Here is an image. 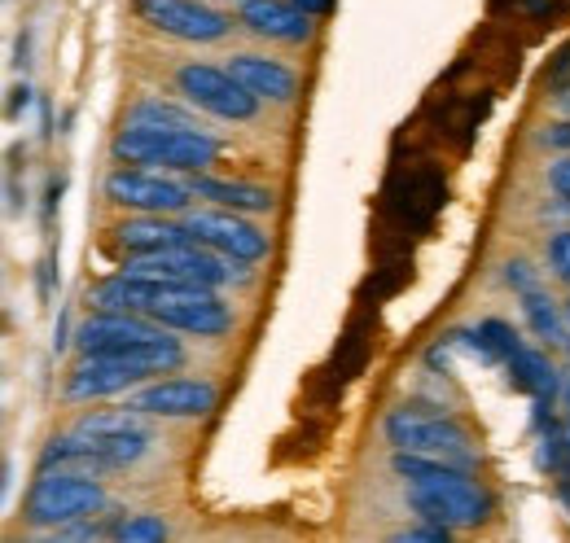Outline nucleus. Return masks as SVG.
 Segmentation results:
<instances>
[{
    "instance_id": "obj_11",
    "label": "nucleus",
    "mask_w": 570,
    "mask_h": 543,
    "mask_svg": "<svg viewBox=\"0 0 570 543\" xmlns=\"http://www.w3.org/2000/svg\"><path fill=\"white\" fill-rule=\"evenodd\" d=\"M167 325L141 320V312H97L75 329V346L83 355H119V351H141Z\"/></svg>"
},
{
    "instance_id": "obj_13",
    "label": "nucleus",
    "mask_w": 570,
    "mask_h": 543,
    "mask_svg": "<svg viewBox=\"0 0 570 543\" xmlns=\"http://www.w3.org/2000/svg\"><path fill=\"white\" fill-rule=\"evenodd\" d=\"M128 407H137L145 416H171V421H185V416H207L215 407V386L212 382H194V377H171V382H154L137 391Z\"/></svg>"
},
{
    "instance_id": "obj_34",
    "label": "nucleus",
    "mask_w": 570,
    "mask_h": 543,
    "mask_svg": "<svg viewBox=\"0 0 570 543\" xmlns=\"http://www.w3.org/2000/svg\"><path fill=\"white\" fill-rule=\"evenodd\" d=\"M562 477H570V465H567V474H562Z\"/></svg>"
},
{
    "instance_id": "obj_4",
    "label": "nucleus",
    "mask_w": 570,
    "mask_h": 543,
    "mask_svg": "<svg viewBox=\"0 0 570 543\" xmlns=\"http://www.w3.org/2000/svg\"><path fill=\"white\" fill-rule=\"evenodd\" d=\"M115 162H145V167H176L203 171L219 158V140L203 128H124L110 145Z\"/></svg>"
},
{
    "instance_id": "obj_31",
    "label": "nucleus",
    "mask_w": 570,
    "mask_h": 543,
    "mask_svg": "<svg viewBox=\"0 0 570 543\" xmlns=\"http://www.w3.org/2000/svg\"><path fill=\"white\" fill-rule=\"evenodd\" d=\"M553 101H558V110H567L570 115V79L567 83H558V97H553Z\"/></svg>"
},
{
    "instance_id": "obj_1",
    "label": "nucleus",
    "mask_w": 570,
    "mask_h": 543,
    "mask_svg": "<svg viewBox=\"0 0 570 543\" xmlns=\"http://www.w3.org/2000/svg\"><path fill=\"white\" fill-rule=\"evenodd\" d=\"M391 470L409 482V509L422 522L465 531V526H483L488 513H492V495L461 465L434 461L422 452H395Z\"/></svg>"
},
{
    "instance_id": "obj_6",
    "label": "nucleus",
    "mask_w": 570,
    "mask_h": 543,
    "mask_svg": "<svg viewBox=\"0 0 570 543\" xmlns=\"http://www.w3.org/2000/svg\"><path fill=\"white\" fill-rule=\"evenodd\" d=\"M176 88L185 92V101H194L198 110H207L215 119H233L246 124L259 115V97L224 67H207V62H189L176 70Z\"/></svg>"
},
{
    "instance_id": "obj_30",
    "label": "nucleus",
    "mask_w": 570,
    "mask_h": 543,
    "mask_svg": "<svg viewBox=\"0 0 570 543\" xmlns=\"http://www.w3.org/2000/svg\"><path fill=\"white\" fill-rule=\"evenodd\" d=\"M27 101H31V88L22 83V88H18V97H13V106H9V115H18V110H27Z\"/></svg>"
},
{
    "instance_id": "obj_7",
    "label": "nucleus",
    "mask_w": 570,
    "mask_h": 543,
    "mask_svg": "<svg viewBox=\"0 0 570 543\" xmlns=\"http://www.w3.org/2000/svg\"><path fill=\"white\" fill-rule=\"evenodd\" d=\"M124 272L163 276V280H185V285L215 289V285L233 280V259L212 250V246H203V241H185V246H167V250H154V255H132Z\"/></svg>"
},
{
    "instance_id": "obj_27",
    "label": "nucleus",
    "mask_w": 570,
    "mask_h": 543,
    "mask_svg": "<svg viewBox=\"0 0 570 543\" xmlns=\"http://www.w3.org/2000/svg\"><path fill=\"white\" fill-rule=\"evenodd\" d=\"M448 535H452V526H434V522L422 526V531H400V540L404 543H443Z\"/></svg>"
},
{
    "instance_id": "obj_12",
    "label": "nucleus",
    "mask_w": 570,
    "mask_h": 543,
    "mask_svg": "<svg viewBox=\"0 0 570 543\" xmlns=\"http://www.w3.org/2000/svg\"><path fill=\"white\" fill-rule=\"evenodd\" d=\"M106 198L119 206H132L141 215H171V210H185L194 194H189V185L163 180V176L141 171V167H119L106 180Z\"/></svg>"
},
{
    "instance_id": "obj_28",
    "label": "nucleus",
    "mask_w": 570,
    "mask_h": 543,
    "mask_svg": "<svg viewBox=\"0 0 570 543\" xmlns=\"http://www.w3.org/2000/svg\"><path fill=\"white\" fill-rule=\"evenodd\" d=\"M544 145L567 149V154H570V119H567V124H558V128H549V132H544Z\"/></svg>"
},
{
    "instance_id": "obj_23",
    "label": "nucleus",
    "mask_w": 570,
    "mask_h": 543,
    "mask_svg": "<svg viewBox=\"0 0 570 543\" xmlns=\"http://www.w3.org/2000/svg\"><path fill=\"white\" fill-rule=\"evenodd\" d=\"M479 338L488 342V351H492L497 359H509V355L522 346V342L513 338V329H509L504 320H483V325H479Z\"/></svg>"
},
{
    "instance_id": "obj_29",
    "label": "nucleus",
    "mask_w": 570,
    "mask_h": 543,
    "mask_svg": "<svg viewBox=\"0 0 570 543\" xmlns=\"http://www.w3.org/2000/svg\"><path fill=\"white\" fill-rule=\"evenodd\" d=\"M303 13H312V18H321V13H330L334 9V0H294Z\"/></svg>"
},
{
    "instance_id": "obj_20",
    "label": "nucleus",
    "mask_w": 570,
    "mask_h": 543,
    "mask_svg": "<svg viewBox=\"0 0 570 543\" xmlns=\"http://www.w3.org/2000/svg\"><path fill=\"white\" fill-rule=\"evenodd\" d=\"M124 128H203L185 106L176 101H163V97H145L128 110Z\"/></svg>"
},
{
    "instance_id": "obj_26",
    "label": "nucleus",
    "mask_w": 570,
    "mask_h": 543,
    "mask_svg": "<svg viewBox=\"0 0 570 543\" xmlns=\"http://www.w3.org/2000/svg\"><path fill=\"white\" fill-rule=\"evenodd\" d=\"M504 280L518 289V294H527V289H535V276H531V268L522 264V259H513V264H504Z\"/></svg>"
},
{
    "instance_id": "obj_25",
    "label": "nucleus",
    "mask_w": 570,
    "mask_h": 543,
    "mask_svg": "<svg viewBox=\"0 0 570 543\" xmlns=\"http://www.w3.org/2000/svg\"><path fill=\"white\" fill-rule=\"evenodd\" d=\"M549 189L570 206V154L567 158H558L553 167H549Z\"/></svg>"
},
{
    "instance_id": "obj_22",
    "label": "nucleus",
    "mask_w": 570,
    "mask_h": 543,
    "mask_svg": "<svg viewBox=\"0 0 570 543\" xmlns=\"http://www.w3.org/2000/svg\"><path fill=\"white\" fill-rule=\"evenodd\" d=\"M115 540L158 543V540H167V522H163V517H154V513H137V517H128V522H119V526H115Z\"/></svg>"
},
{
    "instance_id": "obj_17",
    "label": "nucleus",
    "mask_w": 570,
    "mask_h": 543,
    "mask_svg": "<svg viewBox=\"0 0 570 543\" xmlns=\"http://www.w3.org/2000/svg\"><path fill=\"white\" fill-rule=\"evenodd\" d=\"M189 194H194V198H207V203H215V206H228V210H242V215H255V210H273V206H277L273 189H264V185L215 180V176H194V180H189Z\"/></svg>"
},
{
    "instance_id": "obj_21",
    "label": "nucleus",
    "mask_w": 570,
    "mask_h": 543,
    "mask_svg": "<svg viewBox=\"0 0 570 543\" xmlns=\"http://www.w3.org/2000/svg\"><path fill=\"white\" fill-rule=\"evenodd\" d=\"M522 316H527V325H531V334H535V338L567 342V312H558L549 294L527 289V294H522Z\"/></svg>"
},
{
    "instance_id": "obj_18",
    "label": "nucleus",
    "mask_w": 570,
    "mask_h": 543,
    "mask_svg": "<svg viewBox=\"0 0 570 543\" xmlns=\"http://www.w3.org/2000/svg\"><path fill=\"white\" fill-rule=\"evenodd\" d=\"M119 233V246L128 255H154V250H167V246H185L194 241L189 224H167L163 215H141V219H128L115 228Z\"/></svg>"
},
{
    "instance_id": "obj_2",
    "label": "nucleus",
    "mask_w": 570,
    "mask_h": 543,
    "mask_svg": "<svg viewBox=\"0 0 570 543\" xmlns=\"http://www.w3.org/2000/svg\"><path fill=\"white\" fill-rule=\"evenodd\" d=\"M185 364L180 342L167 338V329L154 342H145L141 351H119V355H83L67 377V399H106L119 391L141 386L154 373H176Z\"/></svg>"
},
{
    "instance_id": "obj_15",
    "label": "nucleus",
    "mask_w": 570,
    "mask_h": 543,
    "mask_svg": "<svg viewBox=\"0 0 570 543\" xmlns=\"http://www.w3.org/2000/svg\"><path fill=\"white\" fill-rule=\"evenodd\" d=\"M237 18L268 40H285V45H303L312 36V13H303L294 0H242Z\"/></svg>"
},
{
    "instance_id": "obj_10",
    "label": "nucleus",
    "mask_w": 570,
    "mask_h": 543,
    "mask_svg": "<svg viewBox=\"0 0 570 543\" xmlns=\"http://www.w3.org/2000/svg\"><path fill=\"white\" fill-rule=\"evenodd\" d=\"M185 224H189L194 241L212 246V250L237 259V264H255V259L268 255V237L250 219H242V210H228V206L224 210H194Z\"/></svg>"
},
{
    "instance_id": "obj_16",
    "label": "nucleus",
    "mask_w": 570,
    "mask_h": 543,
    "mask_svg": "<svg viewBox=\"0 0 570 543\" xmlns=\"http://www.w3.org/2000/svg\"><path fill=\"white\" fill-rule=\"evenodd\" d=\"M228 70L259 97V101H294V92H298V79H294V70L282 67V62H273V58H255V53H237Z\"/></svg>"
},
{
    "instance_id": "obj_24",
    "label": "nucleus",
    "mask_w": 570,
    "mask_h": 543,
    "mask_svg": "<svg viewBox=\"0 0 570 543\" xmlns=\"http://www.w3.org/2000/svg\"><path fill=\"white\" fill-rule=\"evenodd\" d=\"M549 264H553V272L570 285V233H558V237L549 241Z\"/></svg>"
},
{
    "instance_id": "obj_5",
    "label": "nucleus",
    "mask_w": 570,
    "mask_h": 543,
    "mask_svg": "<svg viewBox=\"0 0 570 543\" xmlns=\"http://www.w3.org/2000/svg\"><path fill=\"white\" fill-rule=\"evenodd\" d=\"M106 504L101 482L79 470H40L27 491V522L31 526H75Z\"/></svg>"
},
{
    "instance_id": "obj_3",
    "label": "nucleus",
    "mask_w": 570,
    "mask_h": 543,
    "mask_svg": "<svg viewBox=\"0 0 570 543\" xmlns=\"http://www.w3.org/2000/svg\"><path fill=\"white\" fill-rule=\"evenodd\" d=\"M382 430H386V443L395 452H422V456L461 465V470H474L479 465V452H474L470 434L430 404H404L395 407V412H386Z\"/></svg>"
},
{
    "instance_id": "obj_19",
    "label": "nucleus",
    "mask_w": 570,
    "mask_h": 543,
    "mask_svg": "<svg viewBox=\"0 0 570 543\" xmlns=\"http://www.w3.org/2000/svg\"><path fill=\"white\" fill-rule=\"evenodd\" d=\"M509 377H513V386L518 391H527L531 399H558L562 395V377H558V368L549 364V355L544 351H535V346H518L509 359Z\"/></svg>"
},
{
    "instance_id": "obj_14",
    "label": "nucleus",
    "mask_w": 570,
    "mask_h": 543,
    "mask_svg": "<svg viewBox=\"0 0 570 543\" xmlns=\"http://www.w3.org/2000/svg\"><path fill=\"white\" fill-rule=\"evenodd\" d=\"M158 325L167 329H180V334H194V338H219L233 329V312L215 298L212 289H198L189 298H176V303H163L149 312Z\"/></svg>"
},
{
    "instance_id": "obj_33",
    "label": "nucleus",
    "mask_w": 570,
    "mask_h": 543,
    "mask_svg": "<svg viewBox=\"0 0 570 543\" xmlns=\"http://www.w3.org/2000/svg\"><path fill=\"white\" fill-rule=\"evenodd\" d=\"M567 325H570V303H567Z\"/></svg>"
},
{
    "instance_id": "obj_32",
    "label": "nucleus",
    "mask_w": 570,
    "mask_h": 543,
    "mask_svg": "<svg viewBox=\"0 0 570 543\" xmlns=\"http://www.w3.org/2000/svg\"><path fill=\"white\" fill-rule=\"evenodd\" d=\"M562 434H567V447H570V412H567V421H562Z\"/></svg>"
},
{
    "instance_id": "obj_8",
    "label": "nucleus",
    "mask_w": 570,
    "mask_h": 543,
    "mask_svg": "<svg viewBox=\"0 0 570 543\" xmlns=\"http://www.w3.org/2000/svg\"><path fill=\"white\" fill-rule=\"evenodd\" d=\"M145 412L137 407H115V412H88L79 416V434L110 461V470H124V465H137L145 452H149V430L141 421Z\"/></svg>"
},
{
    "instance_id": "obj_9",
    "label": "nucleus",
    "mask_w": 570,
    "mask_h": 543,
    "mask_svg": "<svg viewBox=\"0 0 570 543\" xmlns=\"http://www.w3.org/2000/svg\"><path fill=\"white\" fill-rule=\"evenodd\" d=\"M132 9L154 31H167L176 40H198V45L224 40L233 27L219 9L203 4V0H132Z\"/></svg>"
}]
</instances>
